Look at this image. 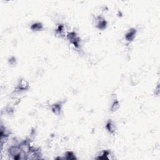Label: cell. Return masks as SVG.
Here are the masks:
<instances>
[{
  "label": "cell",
  "mask_w": 160,
  "mask_h": 160,
  "mask_svg": "<svg viewBox=\"0 0 160 160\" xmlns=\"http://www.w3.org/2000/svg\"><path fill=\"white\" fill-rule=\"evenodd\" d=\"M30 88L29 83L25 80H21L19 81L18 84L15 88V92L16 93H20L28 91Z\"/></svg>",
  "instance_id": "cell-3"
},
{
  "label": "cell",
  "mask_w": 160,
  "mask_h": 160,
  "mask_svg": "<svg viewBox=\"0 0 160 160\" xmlns=\"http://www.w3.org/2000/svg\"><path fill=\"white\" fill-rule=\"evenodd\" d=\"M94 22H95V25L96 28L98 30H104L107 28L108 26L107 21L103 16L101 15L95 16V20H94Z\"/></svg>",
  "instance_id": "cell-2"
},
{
  "label": "cell",
  "mask_w": 160,
  "mask_h": 160,
  "mask_svg": "<svg viewBox=\"0 0 160 160\" xmlns=\"http://www.w3.org/2000/svg\"><path fill=\"white\" fill-rule=\"evenodd\" d=\"M6 111L8 114H13L14 113V110L12 107H8L6 109Z\"/></svg>",
  "instance_id": "cell-14"
},
{
  "label": "cell",
  "mask_w": 160,
  "mask_h": 160,
  "mask_svg": "<svg viewBox=\"0 0 160 160\" xmlns=\"http://www.w3.org/2000/svg\"><path fill=\"white\" fill-rule=\"evenodd\" d=\"M59 159L73 160V159H76L77 158L75 156V153L73 151H67V152L65 153V154H64V157H63V158H59Z\"/></svg>",
  "instance_id": "cell-10"
},
{
  "label": "cell",
  "mask_w": 160,
  "mask_h": 160,
  "mask_svg": "<svg viewBox=\"0 0 160 160\" xmlns=\"http://www.w3.org/2000/svg\"><path fill=\"white\" fill-rule=\"evenodd\" d=\"M137 34V30L136 28H132L130 29L126 33L125 38V40L128 42H132L133 41L135 38H136V35Z\"/></svg>",
  "instance_id": "cell-5"
},
{
  "label": "cell",
  "mask_w": 160,
  "mask_h": 160,
  "mask_svg": "<svg viewBox=\"0 0 160 160\" xmlns=\"http://www.w3.org/2000/svg\"><path fill=\"white\" fill-rule=\"evenodd\" d=\"M105 128L109 134L114 135L115 133L116 126L114 122L111 119H109L106 121Z\"/></svg>",
  "instance_id": "cell-7"
},
{
  "label": "cell",
  "mask_w": 160,
  "mask_h": 160,
  "mask_svg": "<svg viewBox=\"0 0 160 160\" xmlns=\"http://www.w3.org/2000/svg\"><path fill=\"white\" fill-rule=\"evenodd\" d=\"M119 108V102L118 100L117 96L114 95L113 98V102L111 103V106L110 109H111V111L114 112L117 111V109H118Z\"/></svg>",
  "instance_id": "cell-8"
},
{
  "label": "cell",
  "mask_w": 160,
  "mask_h": 160,
  "mask_svg": "<svg viewBox=\"0 0 160 160\" xmlns=\"http://www.w3.org/2000/svg\"><path fill=\"white\" fill-rule=\"evenodd\" d=\"M9 136V131L6 129L5 127H4L3 125H1V149L3 148V146L4 144L6 143L8 139Z\"/></svg>",
  "instance_id": "cell-4"
},
{
  "label": "cell",
  "mask_w": 160,
  "mask_h": 160,
  "mask_svg": "<svg viewBox=\"0 0 160 160\" xmlns=\"http://www.w3.org/2000/svg\"><path fill=\"white\" fill-rule=\"evenodd\" d=\"M63 104L61 102L54 103L51 106V111L56 115H60L62 111Z\"/></svg>",
  "instance_id": "cell-6"
},
{
  "label": "cell",
  "mask_w": 160,
  "mask_h": 160,
  "mask_svg": "<svg viewBox=\"0 0 160 160\" xmlns=\"http://www.w3.org/2000/svg\"><path fill=\"white\" fill-rule=\"evenodd\" d=\"M8 63L10 65H16V59L15 57L12 56L8 59Z\"/></svg>",
  "instance_id": "cell-13"
},
{
  "label": "cell",
  "mask_w": 160,
  "mask_h": 160,
  "mask_svg": "<svg viewBox=\"0 0 160 160\" xmlns=\"http://www.w3.org/2000/svg\"><path fill=\"white\" fill-rule=\"evenodd\" d=\"M56 33L59 35H63L64 33V25L63 24H59L56 27Z\"/></svg>",
  "instance_id": "cell-12"
},
{
  "label": "cell",
  "mask_w": 160,
  "mask_h": 160,
  "mask_svg": "<svg viewBox=\"0 0 160 160\" xmlns=\"http://www.w3.org/2000/svg\"><path fill=\"white\" fill-rule=\"evenodd\" d=\"M30 28L33 31H40L43 29V25L41 22H35L31 24Z\"/></svg>",
  "instance_id": "cell-9"
},
{
  "label": "cell",
  "mask_w": 160,
  "mask_h": 160,
  "mask_svg": "<svg viewBox=\"0 0 160 160\" xmlns=\"http://www.w3.org/2000/svg\"><path fill=\"white\" fill-rule=\"evenodd\" d=\"M111 154L109 150H104L100 156L95 158L96 159H109V155Z\"/></svg>",
  "instance_id": "cell-11"
},
{
  "label": "cell",
  "mask_w": 160,
  "mask_h": 160,
  "mask_svg": "<svg viewBox=\"0 0 160 160\" xmlns=\"http://www.w3.org/2000/svg\"><path fill=\"white\" fill-rule=\"evenodd\" d=\"M67 38L68 41L75 48H79L81 44V38L77 34V33L73 31L69 32L67 35Z\"/></svg>",
  "instance_id": "cell-1"
}]
</instances>
